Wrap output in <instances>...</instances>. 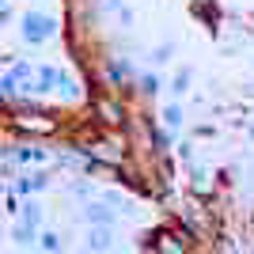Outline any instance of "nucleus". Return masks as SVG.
Instances as JSON below:
<instances>
[{
    "mask_svg": "<svg viewBox=\"0 0 254 254\" xmlns=\"http://www.w3.org/2000/svg\"><path fill=\"white\" fill-rule=\"evenodd\" d=\"M99 110H103V122H118V106L114 103H103Z\"/></svg>",
    "mask_w": 254,
    "mask_h": 254,
    "instance_id": "423d86ee",
    "label": "nucleus"
},
{
    "mask_svg": "<svg viewBox=\"0 0 254 254\" xmlns=\"http://www.w3.org/2000/svg\"><path fill=\"white\" fill-rule=\"evenodd\" d=\"M53 34H57V19H53V15H46V11H27V15H23V38L31 46L50 42Z\"/></svg>",
    "mask_w": 254,
    "mask_h": 254,
    "instance_id": "f257e3e1",
    "label": "nucleus"
},
{
    "mask_svg": "<svg viewBox=\"0 0 254 254\" xmlns=\"http://www.w3.org/2000/svg\"><path fill=\"white\" fill-rule=\"evenodd\" d=\"M87 152H91L95 159H103V163H122V156H126V144H118V140H95Z\"/></svg>",
    "mask_w": 254,
    "mask_h": 254,
    "instance_id": "7ed1b4c3",
    "label": "nucleus"
},
{
    "mask_svg": "<svg viewBox=\"0 0 254 254\" xmlns=\"http://www.w3.org/2000/svg\"><path fill=\"white\" fill-rule=\"evenodd\" d=\"M140 84H144V91H152V95H156V91H159V76H144Z\"/></svg>",
    "mask_w": 254,
    "mask_h": 254,
    "instance_id": "0eeeda50",
    "label": "nucleus"
},
{
    "mask_svg": "<svg viewBox=\"0 0 254 254\" xmlns=\"http://www.w3.org/2000/svg\"><path fill=\"white\" fill-rule=\"evenodd\" d=\"M186 84H190V72L182 68V72L175 76V84H171V91H175V95H182V91H186Z\"/></svg>",
    "mask_w": 254,
    "mask_h": 254,
    "instance_id": "39448f33",
    "label": "nucleus"
},
{
    "mask_svg": "<svg viewBox=\"0 0 254 254\" xmlns=\"http://www.w3.org/2000/svg\"><path fill=\"white\" fill-rule=\"evenodd\" d=\"M167 122H171V126H179V122H182V118H179V106H167Z\"/></svg>",
    "mask_w": 254,
    "mask_h": 254,
    "instance_id": "6e6552de",
    "label": "nucleus"
},
{
    "mask_svg": "<svg viewBox=\"0 0 254 254\" xmlns=\"http://www.w3.org/2000/svg\"><path fill=\"white\" fill-rule=\"evenodd\" d=\"M159 251L163 254H182V247L175 243V235H159Z\"/></svg>",
    "mask_w": 254,
    "mask_h": 254,
    "instance_id": "20e7f679",
    "label": "nucleus"
},
{
    "mask_svg": "<svg viewBox=\"0 0 254 254\" xmlns=\"http://www.w3.org/2000/svg\"><path fill=\"white\" fill-rule=\"evenodd\" d=\"M11 126L23 129V133H38V137H50V133H57V118L42 114V110H19V114L11 118Z\"/></svg>",
    "mask_w": 254,
    "mask_h": 254,
    "instance_id": "f03ea898",
    "label": "nucleus"
}]
</instances>
